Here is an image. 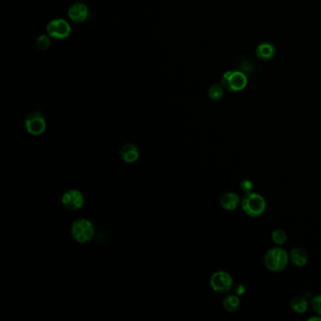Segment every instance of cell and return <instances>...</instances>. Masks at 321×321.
<instances>
[{"mask_svg": "<svg viewBox=\"0 0 321 321\" xmlns=\"http://www.w3.org/2000/svg\"><path fill=\"white\" fill-rule=\"evenodd\" d=\"M240 207L245 214L251 218H258L266 212L267 202L266 199L254 191L245 193L241 198Z\"/></svg>", "mask_w": 321, "mask_h": 321, "instance_id": "cell-1", "label": "cell"}, {"mask_svg": "<svg viewBox=\"0 0 321 321\" xmlns=\"http://www.w3.org/2000/svg\"><path fill=\"white\" fill-rule=\"evenodd\" d=\"M289 261V253L281 246L269 249L264 256L265 267L272 272H280L284 270Z\"/></svg>", "mask_w": 321, "mask_h": 321, "instance_id": "cell-2", "label": "cell"}, {"mask_svg": "<svg viewBox=\"0 0 321 321\" xmlns=\"http://www.w3.org/2000/svg\"><path fill=\"white\" fill-rule=\"evenodd\" d=\"M72 236L79 243L89 242L94 236V226L87 219H78L72 225Z\"/></svg>", "mask_w": 321, "mask_h": 321, "instance_id": "cell-3", "label": "cell"}, {"mask_svg": "<svg viewBox=\"0 0 321 321\" xmlns=\"http://www.w3.org/2000/svg\"><path fill=\"white\" fill-rule=\"evenodd\" d=\"M247 83L248 78L244 73L240 71L226 72L221 81L222 87L230 92H240L244 89Z\"/></svg>", "mask_w": 321, "mask_h": 321, "instance_id": "cell-4", "label": "cell"}, {"mask_svg": "<svg viewBox=\"0 0 321 321\" xmlns=\"http://www.w3.org/2000/svg\"><path fill=\"white\" fill-rule=\"evenodd\" d=\"M210 285L217 293H227L234 286V279L227 271L219 270L211 276Z\"/></svg>", "mask_w": 321, "mask_h": 321, "instance_id": "cell-5", "label": "cell"}, {"mask_svg": "<svg viewBox=\"0 0 321 321\" xmlns=\"http://www.w3.org/2000/svg\"><path fill=\"white\" fill-rule=\"evenodd\" d=\"M25 127L31 135H42L46 129V121L44 115L40 111L29 113L25 120Z\"/></svg>", "mask_w": 321, "mask_h": 321, "instance_id": "cell-6", "label": "cell"}, {"mask_svg": "<svg viewBox=\"0 0 321 321\" xmlns=\"http://www.w3.org/2000/svg\"><path fill=\"white\" fill-rule=\"evenodd\" d=\"M46 31L51 38L63 40L69 37L72 28L64 19H54L47 24Z\"/></svg>", "mask_w": 321, "mask_h": 321, "instance_id": "cell-7", "label": "cell"}, {"mask_svg": "<svg viewBox=\"0 0 321 321\" xmlns=\"http://www.w3.org/2000/svg\"><path fill=\"white\" fill-rule=\"evenodd\" d=\"M84 196L77 190H70L66 191L61 198V203L63 207L71 211L79 210L84 206Z\"/></svg>", "mask_w": 321, "mask_h": 321, "instance_id": "cell-8", "label": "cell"}, {"mask_svg": "<svg viewBox=\"0 0 321 321\" xmlns=\"http://www.w3.org/2000/svg\"><path fill=\"white\" fill-rule=\"evenodd\" d=\"M89 16L88 7L83 3H75L70 7L68 17L74 23H83Z\"/></svg>", "mask_w": 321, "mask_h": 321, "instance_id": "cell-9", "label": "cell"}, {"mask_svg": "<svg viewBox=\"0 0 321 321\" xmlns=\"http://www.w3.org/2000/svg\"><path fill=\"white\" fill-rule=\"evenodd\" d=\"M240 203L241 199L239 195L233 191L224 193L221 198V206L224 210L227 211L236 210L238 206H240Z\"/></svg>", "mask_w": 321, "mask_h": 321, "instance_id": "cell-10", "label": "cell"}, {"mask_svg": "<svg viewBox=\"0 0 321 321\" xmlns=\"http://www.w3.org/2000/svg\"><path fill=\"white\" fill-rule=\"evenodd\" d=\"M290 262L296 267L302 268L308 263V253L302 248H293L289 252Z\"/></svg>", "mask_w": 321, "mask_h": 321, "instance_id": "cell-11", "label": "cell"}, {"mask_svg": "<svg viewBox=\"0 0 321 321\" xmlns=\"http://www.w3.org/2000/svg\"><path fill=\"white\" fill-rule=\"evenodd\" d=\"M120 155L124 162L134 163L138 159L139 151L137 145L133 143H126L121 148Z\"/></svg>", "mask_w": 321, "mask_h": 321, "instance_id": "cell-12", "label": "cell"}, {"mask_svg": "<svg viewBox=\"0 0 321 321\" xmlns=\"http://www.w3.org/2000/svg\"><path fill=\"white\" fill-rule=\"evenodd\" d=\"M256 55L262 61H269L275 56V47L270 43H262L257 46Z\"/></svg>", "mask_w": 321, "mask_h": 321, "instance_id": "cell-13", "label": "cell"}, {"mask_svg": "<svg viewBox=\"0 0 321 321\" xmlns=\"http://www.w3.org/2000/svg\"><path fill=\"white\" fill-rule=\"evenodd\" d=\"M309 302L303 296H296L291 299L290 308L293 312L297 313H305L308 310Z\"/></svg>", "mask_w": 321, "mask_h": 321, "instance_id": "cell-14", "label": "cell"}, {"mask_svg": "<svg viewBox=\"0 0 321 321\" xmlns=\"http://www.w3.org/2000/svg\"><path fill=\"white\" fill-rule=\"evenodd\" d=\"M240 303H241V301H240L239 296H237L235 293L226 296L225 298H223V300H222V306H223V308H224L227 312H230V313L236 312L237 309L239 308Z\"/></svg>", "mask_w": 321, "mask_h": 321, "instance_id": "cell-15", "label": "cell"}, {"mask_svg": "<svg viewBox=\"0 0 321 321\" xmlns=\"http://www.w3.org/2000/svg\"><path fill=\"white\" fill-rule=\"evenodd\" d=\"M224 95V88L222 84L212 85L208 90V96L213 101H220Z\"/></svg>", "mask_w": 321, "mask_h": 321, "instance_id": "cell-16", "label": "cell"}, {"mask_svg": "<svg viewBox=\"0 0 321 321\" xmlns=\"http://www.w3.org/2000/svg\"><path fill=\"white\" fill-rule=\"evenodd\" d=\"M271 239L277 246H283L287 240V234L283 229L273 230L271 233Z\"/></svg>", "mask_w": 321, "mask_h": 321, "instance_id": "cell-17", "label": "cell"}, {"mask_svg": "<svg viewBox=\"0 0 321 321\" xmlns=\"http://www.w3.org/2000/svg\"><path fill=\"white\" fill-rule=\"evenodd\" d=\"M50 36L47 34H43L41 36H39L36 41V46L38 47L39 49L41 50H46L49 48V46L51 45V40H50Z\"/></svg>", "mask_w": 321, "mask_h": 321, "instance_id": "cell-18", "label": "cell"}, {"mask_svg": "<svg viewBox=\"0 0 321 321\" xmlns=\"http://www.w3.org/2000/svg\"><path fill=\"white\" fill-rule=\"evenodd\" d=\"M310 305L312 307L314 313L321 315V294L313 296L310 301Z\"/></svg>", "mask_w": 321, "mask_h": 321, "instance_id": "cell-19", "label": "cell"}, {"mask_svg": "<svg viewBox=\"0 0 321 321\" xmlns=\"http://www.w3.org/2000/svg\"><path fill=\"white\" fill-rule=\"evenodd\" d=\"M253 189V183H252L251 180L249 179H244L241 181L240 183V190L243 191L244 193H248V192H251Z\"/></svg>", "mask_w": 321, "mask_h": 321, "instance_id": "cell-20", "label": "cell"}, {"mask_svg": "<svg viewBox=\"0 0 321 321\" xmlns=\"http://www.w3.org/2000/svg\"><path fill=\"white\" fill-rule=\"evenodd\" d=\"M233 288H234V293L237 296H239V297L244 295L245 293H246V286L243 283H237L236 285L233 286Z\"/></svg>", "mask_w": 321, "mask_h": 321, "instance_id": "cell-21", "label": "cell"}, {"mask_svg": "<svg viewBox=\"0 0 321 321\" xmlns=\"http://www.w3.org/2000/svg\"><path fill=\"white\" fill-rule=\"evenodd\" d=\"M308 320H309V321H314V320L321 321V315H319V314H316V313H315V315H313V316H311V317H309V318H308Z\"/></svg>", "mask_w": 321, "mask_h": 321, "instance_id": "cell-22", "label": "cell"}]
</instances>
